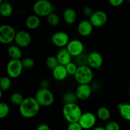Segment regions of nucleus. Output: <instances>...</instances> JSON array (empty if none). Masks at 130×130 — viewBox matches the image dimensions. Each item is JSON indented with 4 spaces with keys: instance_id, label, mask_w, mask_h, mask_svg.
Returning a JSON list of instances; mask_svg holds the SVG:
<instances>
[{
    "instance_id": "10",
    "label": "nucleus",
    "mask_w": 130,
    "mask_h": 130,
    "mask_svg": "<svg viewBox=\"0 0 130 130\" xmlns=\"http://www.w3.org/2000/svg\"><path fill=\"white\" fill-rule=\"evenodd\" d=\"M52 43L55 46L60 48H64L69 43V36L65 32L58 31L54 33L51 38Z\"/></svg>"
},
{
    "instance_id": "21",
    "label": "nucleus",
    "mask_w": 130,
    "mask_h": 130,
    "mask_svg": "<svg viewBox=\"0 0 130 130\" xmlns=\"http://www.w3.org/2000/svg\"><path fill=\"white\" fill-rule=\"evenodd\" d=\"M8 54L11 60H20L22 57L21 48L17 45H11L8 48Z\"/></svg>"
},
{
    "instance_id": "16",
    "label": "nucleus",
    "mask_w": 130,
    "mask_h": 130,
    "mask_svg": "<svg viewBox=\"0 0 130 130\" xmlns=\"http://www.w3.org/2000/svg\"><path fill=\"white\" fill-rule=\"evenodd\" d=\"M56 57H57L59 65H62V66H66L68 63L72 62L71 61L72 56L69 53L66 48H60L59 51L57 52Z\"/></svg>"
},
{
    "instance_id": "17",
    "label": "nucleus",
    "mask_w": 130,
    "mask_h": 130,
    "mask_svg": "<svg viewBox=\"0 0 130 130\" xmlns=\"http://www.w3.org/2000/svg\"><path fill=\"white\" fill-rule=\"evenodd\" d=\"M52 75L53 78L58 81H62L66 79L68 76L66 66L58 65L56 68L52 71Z\"/></svg>"
},
{
    "instance_id": "38",
    "label": "nucleus",
    "mask_w": 130,
    "mask_h": 130,
    "mask_svg": "<svg viewBox=\"0 0 130 130\" xmlns=\"http://www.w3.org/2000/svg\"><path fill=\"white\" fill-rule=\"evenodd\" d=\"M36 130H50V128L47 124L42 123L38 126Z\"/></svg>"
},
{
    "instance_id": "25",
    "label": "nucleus",
    "mask_w": 130,
    "mask_h": 130,
    "mask_svg": "<svg viewBox=\"0 0 130 130\" xmlns=\"http://www.w3.org/2000/svg\"><path fill=\"white\" fill-rule=\"evenodd\" d=\"M11 78L8 76H4L0 80V90L3 91H7L11 87Z\"/></svg>"
},
{
    "instance_id": "5",
    "label": "nucleus",
    "mask_w": 130,
    "mask_h": 130,
    "mask_svg": "<svg viewBox=\"0 0 130 130\" xmlns=\"http://www.w3.org/2000/svg\"><path fill=\"white\" fill-rule=\"evenodd\" d=\"M17 32L11 25L3 24L0 26V42L4 44H9L15 41Z\"/></svg>"
},
{
    "instance_id": "13",
    "label": "nucleus",
    "mask_w": 130,
    "mask_h": 130,
    "mask_svg": "<svg viewBox=\"0 0 130 130\" xmlns=\"http://www.w3.org/2000/svg\"><path fill=\"white\" fill-rule=\"evenodd\" d=\"M104 62V59L100 53L92 52L88 55V66L91 69H100Z\"/></svg>"
},
{
    "instance_id": "29",
    "label": "nucleus",
    "mask_w": 130,
    "mask_h": 130,
    "mask_svg": "<svg viewBox=\"0 0 130 130\" xmlns=\"http://www.w3.org/2000/svg\"><path fill=\"white\" fill-rule=\"evenodd\" d=\"M10 113V107L6 103L1 102L0 104V118L5 119Z\"/></svg>"
},
{
    "instance_id": "42",
    "label": "nucleus",
    "mask_w": 130,
    "mask_h": 130,
    "mask_svg": "<svg viewBox=\"0 0 130 130\" xmlns=\"http://www.w3.org/2000/svg\"><path fill=\"white\" fill-rule=\"evenodd\" d=\"M2 130H7V129H2Z\"/></svg>"
},
{
    "instance_id": "32",
    "label": "nucleus",
    "mask_w": 130,
    "mask_h": 130,
    "mask_svg": "<svg viewBox=\"0 0 130 130\" xmlns=\"http://www.w3.org/2000/svg\"><path fill=\"white\" fill-rule=\"evenodd\" d=\"M22 63L24 69H30L34 66V60L30 57H27V58H24L22 60Z\"/></svg>"
},
{
    "instance_id": "34",
    "label": "nucleus",
    "mask_w": 130,
    "mask_h": 130,
    "mask_svg": "<svg viewBox=\"0 0 130 130\" xmlns=\"http://www.w3.org/2000/svg\"><path fill=\"white\" fill-rule=\"evenodd\" d=\"M83 129L78 122L77 123H70L67 127V130H83Z\"/></svg>"
},
{
    "instance_id": "35",
    "label": "nucleus",
    "mask_w": 130,
    "mask_h": 130,
    "mask_svg": "<svg viewBox=\"0 0 130 130\" xmlns=\"http://www.w3.org/2000/svg\"><path fill=\"white\" fill-rule=\"evenodd\" d=\"M94 11H93V9L90 6H85L83 9V13L84 15L86 17H90L91 15L93 13Z\"/></svg>"
},
{
    "instance_id": "7",
    "label": "nucleus",
    "mask_w": 130,
    "mask_h": 130,
    "mask_svg": "<svg viewBox=\"0 0 130 130\" xmlns=\"http://www.w3.org/2000/svg\"><path fill=\"white\" fill-rule=\"evenodd\" d=\"M22 63L20 60H10L6 66V72L10 78L16 79L20 77L23 71Z\"/></svg>"
},
{
    "instance_id": "20",
    "label": "nucleus",
    "mask_w": 130,
    "mask_h": 130,
    "mask_svg": "<svg viewBox=\"0 0 130 130\" xmlns=\"http://www.w3.org/2000/svg\"><path fill=\"white\" fill-rule=\"evenodd\" d=\"M13 6L8 1H0V13L3 17H9L12 15Z\"/></svg>"
},
{
    "instance_id": "40",
    "label": "nucleus",
    "mask_w": 130,
    "mask_h": 130,
    "mask_svg": "<svg viewBox=\"0 0 130 130\" xmlns=\"http://www.w3.org/2000/svg\"><path fill=\"white\" fill-rule=\"evenodd\" d=\"M2 95H3V91H1V90H0V99L2 98Z\"/></svg>"
},
{
    "instance_id": "19",
    "label": "nucleus",
    "mask_w": 130,
    "mask_h": 130,
    "mask_svg": "<svg viewBox=\"0 0 130 130\" xmlns=\"http://www.w3.org/2000/svg\"><path fill=\"white\" fill-rule=\"evenodd\" d=\"M41 24L40 17L36 15H30L25 20V25L30 30H34L39 27Z\"/></svg>"
},
{
    "instance_id": "12",
    "label": "nucleus",
    "mask_w": 130,
    "mask_h": 130,
    "mask_svg": "<svg viewBox=\"0 0 130 130\" xmlns=\"http://www.w3.org/2000/svg\"><path fill=\"white\" fill-rule=\"evenodd\" d=\"M32 38L30 34L25 30H21L17 32L15 42L20 48H25L31 43Z\"/></svg>"
},
{
    "instance_id": "8",
    "label": "nucleus",
    "mask_w": 130,
    "mask_h": 130,
    "mask_svg": "<svg viewBox=\"0 0 130 130\" xmlns=\"http://www.w3.org/2000/svg\"><path fill=\"white\" fill-rule=\"evenodd\" d=\"M96 122V118L91 112L83 113L78 123L83 129H90L95 126Z\"/></svg>"
},
{
    "instance_id": "28",
    "label": "nucleus",
    "mask_w": 130,
    "mask_h": 130,
    "mask_svg": "<svg viewBox=\"0 0 130 130\" xmlns=\"http://www.w3.org/2000/svg\"><path fill=\"white\" fill-rule=\"evenodd\" d=\"M46 64L48 68L53 71L55 68H56L59 65V63H58L56 56L51 55L47 57L46 60Z\"/></svg>"
},
{
    "instance_id": "26",
    "label": "nucleus",
    "mask_w": 130,
    "mask_h": 130,
    "mask_svg": "<svg viewBox=\"0 0 130 130\" xmlns=\"http://www.w3.org/2000/svg\"><path fill=\"white\" fill-rule=\"evenodd\" d=\"M77 97L76 93L72 92H67L63 95V101L65 104H75L77 100Z\"/></svg>"
},
{
    "instance_id": "18",
    "label": "nucleus",
    "mask_w": 130,
    "mask_h": 130,
    "mask_svg": "<svg viewBox=\"0 0 130 130\" xmlns=\"http://www.w3.org/2000/svg\"><path fill=\"white\" fill-rule=\"evenodd\" d=\"M63 19L65 22L67 24H73L77 19V13L74 9L68 8L63 11Z\"/></svg>"
},
{
    "instance_id": "2",
    "label": "nucleus",
    "mask_w": 130,
    "mask_h": 130,
    "mask_svg": "<svg viewBox=\"0 0 130 130\" xmlns=\"http://www.w3.org/2000/svg\"><path fill=\"white\" fill-rule=\"evenodd\" d=\"M63 118L69 123H77L82 116L81 107L76 103L64 104L62 109Z\"/></svg>"
},
{
    "instance_id": "11",
    "label": "nucleus",
    "mask_w": 130,
    "mask_h": 130,
    "mask_svg": "<svg viewBox=\"0 0 130 130\" xmlns=\"http://www.w3.org/2000/svg\"><path fill=\"white\" fill-rule=\"evenodd\" d=\"M90 22L95 27H100L106 24L107 21V15L106 13L102 10L94 11L90 16Z\"/></svg>"
},
{
    "instance_id": "1",
    "label": "nucleus",
    "mask_w": 130,
    "mask_h": 130,
    "mask_svg": "<svg viewBox=\"0 0 130 130\" xmlns=\"http://www.w3.org/2000/svg\"><path fill=\"white\" fill-rule=\"evenodd\" d=\"M40 105L35 97H27L24 99L21 105L19 106V112L23 118L30 119L35 117L39 113Z\"/></svg>"
},
{
    "instance_id": "14",
    "label": "nucleus",
    "mask_w": 130,
    "mask_h": 130,
    "mask_svg": "<svg viewBox=\"0 0 130 130\" xmlns=\"http://www.w3.org/2000/svg\"><path fill=\"white\" fill-rule=\"evenodd\" d=\"M75 93L77 99L85 100L89 99L92 94V87L90 85H79L76 88Z\"/></svg>"
},
{
    "instance_id": "23",
    "label": "nucleus",
    "mask_w": 130,
    "mask_h": 130,
    "mask_svg": "<svg viewBox=\"0 0 130 130\" xmlns=\"http://www.w3.org/2000/svg\"><path fill=\"white\" fill-rule=\"evenodd\" d=\"M110 116H111V114H110V110L105 107H101L98 109L97 116L100 120L104 121H108L110 119Z\"/></svg>"
},
{
    "instance_id": "37",
    "label": "nucleus",
    "mask_w": 130,
    "mask_h": 130,
    "mask_svg": "<svg viewBox=\"0 0 130 130\" xmlns=\"http://www.w3.org/2000/svg\"><path fill=\"white\" fill-rule=\"evenodd\" d=\"M39 85H40V88L41 89H48V87L50 86V82L48 79H44L40 81Z\"/></svg>"
},
{
    "instance_id": "9",
    "label": "nucleus",
    "mask_w": 130,
    "mask_h": 130,
    "mask_svg": "<svg viewBox=\"0 0 130 130\" xmlns=\"http://www.w3.org/2000/svg\"><path fill=\"white\" fill-rule=\"evenodd\" d=\"M66 49L72 57H77L83 53L85 46L81 41L79 39H72L66 46Z\"/></svg>"
},
{
    "instance_id": "41",
    "label": "nucleus",
    "mask_w": 130,
    "mask_h": 130,
    "mask_svg": "<svg viewBox=\"0 0 130 130\" xmlns=\"http://www.w3.org/2000/svg\"><path fill=\"white\" fill-rule=\"evenodd\" d=\"M129 96H130V86L129 88Z\"/></svg>"
},
{
    "instance_id": "24",
    "label": "nucleus",
    "mask_w": 130,
    "mask_h": 130,
    "mask_svg": "<svg viewBox=\"0 0 130 130\" xmlns=\"http://www.w3.org/2000/svg\"><path fill=\"white\" fill-rule=\"evenodd\" d=\"M24 99L22 95L20 93L15 92L13 93L10 96V102L11 104L17 106H20L22 103L24 101Z\"/></svg>"
},
{
    "instance_id": "4",
    "label": "nucleus",
    "mask_w": 130,
    "mask_h": 130,
    "mask_svg": "<svg viewBox=\"0 0 130 130\" xmlns=\"http://www.w3.org/2000/svg\"><path fill=\"white\" fill-rule=\"evenodd\" d=\"M53 11V5L48 0H38L33 5L34 14L39 17H47Z\"/></svg>"
},
{
    "instance_id": "6",
    "label": "nucleus",
    "mask_w": 130,
    "mask_h": 130,
    "mask_svg": "<svg viewBox=\"0 0 130 130\" xmlns=\"http://www.w3.org/2000/svg\"><path fill=\"white\" fill-rule=\"evenodd\" d=\"M35 99L40 106L49 107L54 102V95L49 89L40 88L36 93Z\"/></svg>"
},
{
    "instance_id": "33",
    "label": "nucleus",
    "mask_w": 130,
    "mask_h": 130,
    "mask_svg": "<svg viewBox=\"0 0 130 130\" xmlns=\"http://www.w3.org/2000/svg\"><path fill=\"white\" fill-rule=\"evenodd\" d=\"M104 128L105 130H120V126L116 121L109 122Z\"/></svg>"
},
{
    "instance_id": "30",
    "label": "nucleus",
    "mask_w": 130,
    "mask_h": 130,
    "mask_svg": "<svg viewBox=\"0 0 130 130\" xmlns=\"http://www.w3.org/2000/svg\"><path fill=\"white\" fill-rule=\"evenodd\" d=\"M75 60H76L75 63L77 64L78 67L88 66V55H85L83 53L81 55L76 57Z\"/></svg>"
},
{
    "instance_id": "22",
    "label": "nucleus",
    "mask_w": 130,
    "mask_h": 130,
    "mask_svg": "<svg viewBox=\"0 0 130 130\" xmlns=\"http://www.w3.org/2000/svg\"><path fill=\"white\" fill-rule=\"evenodd\" d=\"M118 109L121 116L125 120L130 121V104L121 103L118 105Z\"/></svg>"
},
{
    "instance_id": "3",
    "label": "nucleus",
    "mask_w": 130,
    "mask_h": 130,
    "mask_svg": "<svg viewBox=\"0 0 130 130\" xmlns=\"http://www.w3.org/2000/svg\"><path fill=\"white\" fill-rule=\"evenodd\" d=\"M74 76L79 85H89L93 79V72L88 66H79Z\"/></svg>"
},
{
    "instance_id": "39",
    "label": "nucleus",
    "mask_w": 130,
    "mask_h": 130,
    "mask_svg": "<svg viewBox=\"0 0 130 130\" xmlns=\"http://www.w3.org/2000/svg\"><path fill=\"white\" fill-rule=\"evenodd\" d=\"M92 130H105V128L102 126H96L95 128H94Z\"/></svg>"
},
{
    "instance_id": "15",
    "label": "nucleus",
    "mask_w": 130,
    "mask_h": 130,
    "mask_svg": "<svg viewBox=\"0 0 130 130\" xmlns=\"http://www.w3.org/2000/svg\"><path fill=\"white\" fill-rule=\"evenodd\" d=\"M94 27L90 22V20H83L79 23L77 25V32L81 36L86 37L92 33Z\"/></svg>"
},
{
    "instance_id": "27",
    "label": "nucleus",
    "mask_w": 130,
    "mask_h": 130,
    "mask_svg": "<svg viewBox=\"0 0 130 130\" xmlns=\"http://www.w3.org/2000/svg\"><path fill=\"white\" fill-rule=\"evenodd\" d=\"M46 18L47 22H48L49 25H51V26L56 27L59 24L60 18L58 15L57 13H52Z\"/></svg>"
},
{
    "instance_id": "36",
    "label": "nucleus",
    "mask_w": 130,
    "mask_h": 130,
    "mask_svg": "<svg viewBox=\"0 0 130 130\" xmlns=\"http://www.w3.org/2000/svg\"><path fill=\"white\" fill-rule=\"evenodd\" d=\"M123 3H124L123 0H110L109 1L110 5L114 7H118V6H121Z\"/></svg>"
},
{
    "instance_id": "31",
    "label": "nucleus",
    "mask_w": 130,
    "mask_h": 130,
    "mask_svg": "<svg viewBox=\"0 0 130 130\" xmlns=\"http://www.w3.org/2000/svg\"><path fill=\"white\" fill-rule=\"evenodd\" d=\"M66 67L69 75L74 76L76 71H77V68H78V66H77V64L75 62H71L66 66Z\"/></svg>"
}]
</instances>
